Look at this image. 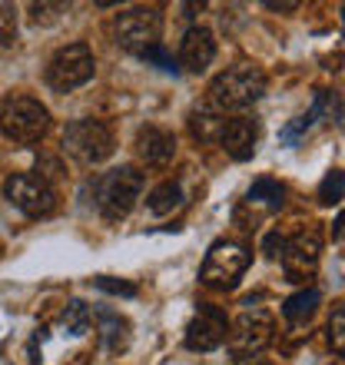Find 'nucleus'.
Returning a JSON list of instances; mask_svg holds the SVG:
<instances>
[{
  "label": "nucleus",
  "instance_id": "1",
  "mask_svg": "<svg viewBox=\"0 0 345 365\" xmlns=\"http://www.w3.org/2000/svg\"><path fill=\"white\" fill-rule=\"evenodd\" d=\"M266 73L259 67H230L210 83V103L226 113V110H246L266 93Z\"/></svg>",
  "mask_w": 345,
  "mask_h": 365
},
{
  "label": "nucleus",
  "instance_id": "2",
  "mask_svg": "<svg viewBox=\"0 0 345 365\" xmlns=\"http://www.w3.org/2000/svg\"><path fill=\"white\" fill-rule=\"evenodd\" d=\"M143 192V173L136 166H116L93 182V202L106 220H123Z\"/></svg>",
  "mask_w": 345,
  "mask_h": 365
},
{
  "label": "nucleus",
  "instance_id": "3",
  "mask_svg": "<svg viewBox=\"0 0 345 365\" xmlns=\"http://www.w3.org/2000/svg\"><path fill=\"white\" fill-rule=\"evenodd\" d=\"M0 130L14 143H37L50 130L47 106L34 96H7L0 103Z\"/></svg>",
  "mask_w": 345,
  "mask_h": 365
},
{
  "label": "nucleus",
  "instance_id": "4",
  "mask_svg": "<svg viewBox=\"0 0 345 365\" xmlns=\"http://www.w3.org/2000/svg\"><path fill=\"white\" fill-rule=\"evenodd\" d=\"M63 150L86 166H96L113 156V133L100 120H77L63 133Z\"/></svg>",
  "mask_w": 345,
  "mask_h": 365
},
{
  "label": "nucleus",
  "instance_id": "5",
  "mask_svg": "<svg viewBox=\"0 0 345 365\" xmlns=\"http://www.w3.org/2000/svg\"><path fill=\"white\" fill-rule=\"evenodd\" d=\"M93 50L86 43H67L60 47L53 57H50V67H47V83L60 93H70V90L83 87L86 80L93 77Z\"/></svg>",
  "mask_w": 345,
  "mask_h": 365
},
{
  "label": "nucleus",
  "instance_id": "6",
  "mask_svg": "<svg viewBox=\"0 0 345 365\" xmlns=\"http://www.w3.org/2000/svg\"><path fill=\"white\" fill-rule=\"evenodd\" d=\"M4 196H7L24 216H30V220H43V216H50V212L57 210V192H53V186H50L43 176H34V173L7 176Z\"/></svg>",
  "mask_w": 345,
  "mask_h": 365
},
{
  "label": "nucleus",
  "instance_id": "7",
  "mask_svg": "<svg viewBox=\"0 0 345 365\" xmlns=\"http://www.w3.org/2000/svg\"><path fill=\"white\" fill-rule=\"evenodd\" d=\"M272 336H276V322H272V316L269 312H262V309H246L242 316H236V322L230 326V352L236 362H242V359H252L259 356L262 349L272 342Z\"/></svg>",
  "mask_w": 345,
  "mask_h": 365
},
{
  "label": "nucleus",
  "instance_id": "8",
  "mask_svg": "<svg viewBox=\"0 0 345 365\" xmlns=\"http://www.w3.org/2000/svg\"><path fill=\"white\" fill-rule=\"evenodd\" d=\"M160 30H163V17L156 7H130L123 10L113 24L116 43L130 53H143V50L160 43Z\"/></svg>",
  "mask_w": 345,
  "mask_h": 365
},
{
  "label": "nucleus",
  "instance_id": "9",
  "mask_svg": "<svg viewBox=\"0 0 345 365\" xmlns=\"http://www.w3.org/2000/svg\"><path fill=\"white\" fill-rule=\"evenodd\" d=\"M252 252L240 242H216L210 252H206V262H202L200 279L210 289H232L240 282V276L249 269Z\"/></svg>",
  "mask_w": 345,
  "mask_h": 365
},
{
  "label": "nucleus",
  "instance_id": "10",
  "mask_svg": "<svg viewBox=\"0 0 345 365\" xmlns=\"http://www.w3.org/2000/svg\"><path fill=\"white\" fill-rule=\"evenodd\" d=\"M282 269L292 282H306L319 269V256H322V236L316 230H302L282 246Z\"/></svg>",
  "mask_w": 345,
  "mask_h": 365
},
{
  "label": "nucleus",
  "instance_id": "11",
  "mask_svg": "<svg viewBox=\"0 0 345 365\" xmlns=\"http://www.w3.org/2000/svg\"><path fill=\"white\" fill-rule=\"evenodd\" d=\"M230 336V322L222 316L216 306H202L192 322L186 326V349L192 352H212V349H220Z\"/></svg>",
  "mask_w": 345,
  "mask_h": 365
},
{
  "label": "nucleus",
  "instance_id": "12",
  "mask_svg": "<svg viewBox=\"0 0 345 365\" xmlns=\"http://www.w3.org/2000/svg\"><path fill=\"white\" fill-rule=\"evenodd\" d=\"M216 57V37L210 27H190L180 43V63L190 73H202Z\"/></svg>",
  "mask_w": 345,
  "mask_h": 365
},
{
  "label": "nucleus",
  "instance_id": "13",
  "mask_svg": "<svg viewBox=\"0 0 345 365\" xmlns=\"http://www.w3.org/2000/svg\"><path fill=\"white\" fill-rule=\"evenodd\" d=\"M256 140H259L256 120H252V116H236V120H230L226 130H222L220 146L236 163H246V160H252V153H256Z\"/></svg>",
  "mask_w": 345,
  "mask_h": 365
},
{
  "label": "nucleus",
  "instance_id": "14",
  "mask_svg": "<svg viewBox=\"0 0 345 365\" xmlns=\"http://www.w3.org/2000/svg\"><path fill=\"white\" fill-rule=\"evenodd\" d=\"M136 153L146 166H166L176 156V140L160 126H143L136 133Z\"/></svg>",
  "mask_w": 345,
  "mask_h": 365
},
{
  "label": "nucleus",
  "instance_id": "15",
  "mask_svg": "<svg viewBox=\"0 0 345 365\" xmlns=\"http://www.w3.org/2000/svg\"><path fill=\"white\" fill-rule=\"evenodd\" d=\"M226 113H220L212 103H200L192 106L190 113V133L200 140V143H220L222 130H226Z\"/></svg>",
  "mask_w": 345,
  "mask_h": 365
},
{
  "label": "nucleus",
  "instance_id": "16",
  "mask_svg": "<svg viewBox=\"0 0 345 365\" xmlns=\"http://www.w3.org/2000/svg\"><path fill=\"white\" fill-rule=\"evenodd\" d=\"M246 202H249L252 210H262V212H279L282 210V202H286V190H282V182L276 180H256L246 192Z\"/></svg>",
  "mask_w": 345,
  "mask_h": 365
},
{
  "label": "nucleus",
  "instance_id": "17",
  "mask_svg": "<svg viewBox=\"0 0 345 365\" xmlns=\"http://www.w3.org/2000/svg\"><path fill=\"white\" fill-rule=\"evenodd\" d=\"M319 302H322V292L319 289H299L296 296H289L286 302H282V316L289 319V322H309V319L316 316V309H319Z\"/></svg>",
  "mask_w": 345,
  "mask_h": 365
},
{
  "label": "nucleus",
  "instance_id": "18",
  "mask_svg": "<svg viewBox=\"0 0 345 365\" xmlns=\"http://www.w3.org/2000/svg\"><path fill=\"white\" fill-rule=\"evenodd\" d=\"M180 202H182L180 182H160V186L146 196V210L153 212V216H166V212H172Z\"/></svg>",
  "mask_w": 345,
  "mask_h": 365
},
{
  "label": "nucleus",
  "instance_id": "19",
  "mask_svg": "<svg viewBox=\"0 0 345 365\" xmlns=\"http://www.w3.org/2000/svg\"><path fill=\"white\" fill-rule=\"evenodd\" d=\"M126 319H120L116 312H100V336H103L106 349L110 352H120V349H126V339H130V332H126Z\"/></svg>",
  "mask_w": 345,
  "mask_h": 365
},
{
  "label": "nucleus",
  "instance_id": "20",
  "mask_svg": "<svg viewBox=\"0 0 345 365\" xmlns=\"http://www.w3.org/2000/svg\"><path fill=\"white\" fill-rule=\"evenodd\" d=\"M93 316H90V309L80 302V299H70L63 312H60V329L67 332V336H83L86 329H90Z\"/></svg>",
  "mask_w": 345,
  "mask_h": 365
},
{
  "label": "nucleus",
  "instance_id": "21",
  "mask_svg": "<svg viewBox=\"0 0 345 365\" xmlns=\"http://www.w3.org/2000/svg\"><path fill=\"white\" fill-rule=\"evenodd\" d=\"M342 200H345V173L332 170V173H326V180L319 182V202L322 206H336Z\"/></svg>",
  "mask_w": 345,
  "mask_h": 365
},
{
  "label": "nucleus",
  "instance_id": "22",
  "mask_svg": "<svg viewBox=\"0 0 345 365\" xmlns=\"http://www.w3.org/2000/svg\"><path fill=\"white\" fill-rule=\"evenodd\" d=\"M329 346H332V352H339V356H345V302L332 312V319H329Z\"/></svg>",
  "mask_w": 345,
  "mask_h": 365
},
{
  "label": "nucleus",
  "instance_id": "23",
  "mask_svg": "<svg viewBox=\"0 0 345 365\" xmlns=\"http://www.w3.org/2000/svg\"><path fill=\"white\" fill-rule=\"evenodd\" d=\"M17 40V10L10 4H0V43H14Z\"/></svg>",
  "mask_w": 345,
  "mask_h": 365
},
{
  "label": "nucleus",
  "instance_id": "24",
  "mask_svg": "<svg viewBox=\"0 0 345 365\" xmlns=\"http://www.w3.org/2000/svg\"><path fill=\"white\" fill-rule=\"evenodd\" d=\"M140 57H143V60H150V63H160V67H163V70H170V73H176V70H180V67H176V63H172V57H170V53H166V50L160 47V43H156V47H150V50H143Z\"/></svg>",
  "mask_w": 345,
  "mask_h": 365
},
{
  "label": "nucleus",
  "instance_id": "25",
  "mask_svg": "<svg viewBox=\"0 0 345 365\" xmlns=\"http://www.w3.org/2000/svg\"><path fill=\"white\" fill-rule=\"evenodd\" d=\"M30 10H34V20L40 24V20H53L57 14H63L67 7H63V4H34Z\"/></svg>",
  "mask_w": 345,
  "mask_h": 365
},
{
  "label": "nucleus",
  "instance_id": "26",
  "mask_svg": "<svg viewBox=\"0 0 345 365\" xmlns=\"http://www.w3.org/2000/svg\"><path fill=\"white\" fill-rule=\"evenodd\" d=\"M96 286L106 289V292H123V296H136V286H130V282H113V279H96Z\"/></svg>",
  "mask_w": 345,
  "mask_h": 365
},
{
  "label": "nucleus",
  "instance_id": "27",
  "mask_svg": "<svg viewBox=\"0 0 345 365\" xmlns=\"http://www.w3.org/2000/svg\"><path fill=\"white\" fill-rule=\"evenodd\" d=\"M282 246H286V240H282L279 232H272V236L266 240V256H279V252H282Z\"/></svg>",
  "mask_w": 345,
  "mask_h": 365
},
{
  "label": "nucleus",
  "instance_id": "28",
  "mask_svg": "<svg viewBox=\"0 0 345 365\" xmlns=\"http://www.w3.org/2000/svg\"><path fill=\"white\" fill-rule=\"evenodd\" d=\"M342 236H345V210H342V216L332 222V240H342Z\"/></svg>",
  "mask_w": 345,
  "mask_h": 365
},
{
  "label": "nucleus",
  "instance_id": "29",
  "mask_svg": "<svg viewBox=\"0 0 345 365\" xmlns=\"http://www.w3.org/2000/svg\"><path fill=\"white\" fill-rule=\"evenodd\" d=\"M266 7H269V10H296L299 4H296V0H289V4H279V0H266Z\"/></svg>",
  "mask_w": 345,
  "mask_h": 365
},
{
  "label": "nucleus",
  "instance_id": "30",
  "mask_svg": "<svg viewBox=\"0 0 345 365\" xmlns=\"http://www.w3.org/2000/svg\"><path fill=\"white\" fill-rule=\"evenodd\" d=\"M242 362H246V365H262L259 359H242Z\"/></svg>",
  "mask_w": 345,
  "mask_h": 365
},
{
  "label": "nucleus",
  "instance_id": "31",
  "mask_svg": "<svg viewBox=\"0 0 345 365\" xmlns=\"http://www.w3.org/2000/svg\"><path fill=\"white\" fill-rule=\"evenodd\" d=\"M342 20H345V7H342Z\"/></svg>",
  "mask_w": 345,
  "mask_h": 365
}]
</instances>
